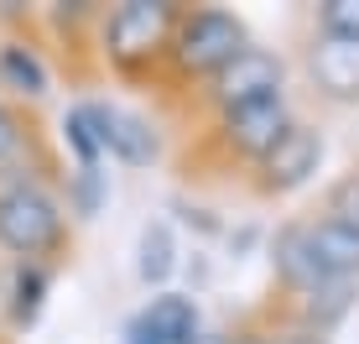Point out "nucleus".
<instances>
[{
  "mask_svg": "<svg viewBox=\"0 0 359 344\" xmlns=\"http://www.w3.org/2000/svg\"><path fill=\"white\" fill-rule=\"evenodd\" d=\"M214 100L224 105V115L261 100H281V58L266 47H245L229 68L214 73Z\"/></svg>",
  "mask_w": 359,
  "mask_h": 344,
  "instance_id": "nucleus-4",
  "label": "nucleus"
},
{
  "mask_svg": "<svg viewBox=\"0 0 359 344\" xmlns=\"http://www.w3.org/2000/svg\"><path fill=\"white\" fill-rule=\"evenodd\" d=\"M0 79L11 84L16 94H47V73H42V63H36V53L32 47H21V42H6L0 47Z\"/></svg>",
  "mask_w": 359,
  "mask_h": 344,
  "instance_id": "nucleus-12",
  "label": "nucleus"
},
{
  "mask_svg": "<svg viewBox=\"0 0 359 344\" xmlns=\"http://www.w3.org/2000/svg\"><path fill=\"white\" fill-rule=\"evenodd\" d=\"M172 37V6H151V0H130V6H120L115 16H109L104 27V47L115 63H141V58H151L156 47H167Z\"/></svg>",
  "mask_w": 359,
  "mask_h": 344,
  "instance_id": "nucleus-3",
  "label": "nucleus"
},
{
  "mask_svg": "<svg viewBox=\"0 0 359 344\" xmlns=\"http://www.w3.org/2000/svg\"><path fill=\"white\" fill-rule=\"evenodd\" d=\"M193 344H224V339H214V334H198Z\"/></svg>",
  "mask_w": 359,
  "mask_h": 344,
  "instance_id": "nucleus-18",
  "label": "nucleus"
},
{
  "mask_svg": "<svg viewBox=\"0 0 359 344\" xmlns=\"http://www.w3.org/2000/svg\"><path fill=\"white\" fill-rule=\"evenodd\" d=\"M323 162V136L313 126H292L271 152L261 157V188L266 193H287V188H302L307 178Z\"/></svg>",
  "mask_w": 359,
  "mask_h": 344,
  "instance_id": "nucleus-5",
  "label": "nucleus"
},
{
  "mask_svg": "<svg viewBox=\"0 0 359 344\" xmlns=\"http://www.w3.org/2000/svg\"><path fill=\"white\" fill-rule=\"evenodd\" d=\"M287 131H292V115H287L281 100H261V105H245V110H229L224 115V141L240 157H255V162H261Z\"/></svg>",
  "mask_w": 359,
  "mask_h": 344,
  "instance_id": "nucleus-7",
  "label": "nucleus"
},
{
  "mask_svg": "<svg viewBox=\"0 0 359 344\" xmlns=\"http://www.w3.org/2000/svg\"><path fill=\"white\" fill-rule=\"evenodd\" d=\"M167 272H172V235H167V225H151L141 240V277L162 282Z\"/></svg>",
  "mask_w": 359,
  "mask_h": 344,
  "instance_id": "nucleus-14",
  "label": "nucleus"
},
{
  "mask_svg": "<svg viewBox=\"0 0 359 344\" xmlns=\"http://www.w3.org/2000/svg\"><path fill=\"white\" fill-rule=\"evenodd\" d=\"M172 53L188 73H219L245 53V27L229 11H193L172 37Z\"/></svg>",
  "mask_w": 359,
  "mask_h": 344,
  "instance_id": "nucleus-2",
  "label": "nucleus"
},
{
  "mask_svg": "<svg viewBox=\"0 0 359 344\" xmlns=\"http://www.w3.org/2000/svg\"><path fill=\"white\" fill-rule=\"evenodd\" d=\"M240 344H271V339H240Z\"/></svg>",
  "mask_w": 359,
  "mask_h": 344,
  "instance_id": "nucleus-19",
  "label": "nucleus"
},
{
  "mask_svg": "<svg viewBox=\"0 0 359 344\" xmlns=\"http://www.w3.org/2000/svg\"><path fill=\"white\" fill-rule=\"evenodd\" d=\"M16 146H21V126H16V115H11V110H0V162H6Z\"/></svg>",
  "mask_w": 359,
  "mask_h": 344,
  "instance_id": "nucleus-17",
  "label": "nucleus"
},
{
  "mask_svg": "<svg viewBox=\"0 0 359 344\" xmlns=\"http://www.w3.org/2000/svg\"><path fill=\"white\" fill-rule=\"evenodd\" d=\"M104 152H120L126 162H151L156 141H151V131H146V120L120 115V110L104 105Z\"/></svg>",
  "mask_w": 359,
  "mask_h": 344,
  "instance_id": "nucleus-11",
  "label": "nucleus"
},
{
  "mask_svg": "<svg viewBox=\"0 0 359 344\" xmlns=\"http://www.w3.org/2000/svg\"><path fill=\"white\" fill-rule=\"evenodd\" d=\"M276 272L287 277L297 292H323L328 287V277L318 272L313 251H307V230H281V240H276Z\"/></svg>",
  "mask_w": 359,
  "mask_h": 344,
  "instance_id": "nucleus-10",
  "label": "nucleus"
},
{
  "mask_svg": "<svg viewBox=\"0 0 359 344\" xmlns=\"http://www.w3.org/2000/svg\"><path fill=\"white\" fill-rule=\"evenodd\" d=\"M57 240H63V214H57L53 193L27 178L6 183L0 188V245L36 266L47 251H57Z\"/></svg>",
  "mask_w": 359,
  "mask_h": 344,
  "instance_id": "nucleus-1",
  "label": "nucleus"
},
{
  "mask_svg": "<svg viewBox=\"0 0 359 344\" xmlns=\"http://www.w3.org/2000/svg\"><path fill=\"white\" fill-rule=\"evenodd\" d=\"M318 21H323V32H333V37H354V42H359V0H323Z\"/></svg>",
  "mask_w": 359,
  "mask_h": 344,
  "instance_id": "nucleus-15",
  "label": "nucleus"
},
{
  "mask_svg": "<svg viewBox=\"0 0 359 344\" xmlns=\"http://www.w3.org/2000/svg\"><path fill=\"white\" fill-rule=\"evenodd\" d=\"M307 251H313L318 272L328 282H344L359 272V225L354 219H318V225H307Z\"/></svg>",
  "mask_w": 359,
  "mask_h": 344,
  "instance_id": "nucleus-9",
  "label": "nucleus"
},
{
  "mask_svg": "<svg viewBox=\"0 0 359 344\" xmlns=\"http://www.w3.org/2000/svg\"><path fill=\"white\" fill-rule=\"evenodd\" d=\"M307 73H313V84L328 94V100H339V105L359 100V42L354 37L323 32L313 47H307Z\"/></svg>",
  "mask_w": 359,
  "mask_h": 344,
  "instance_id": "nucleus-6",
  "label": "nucleus"
},
{
  "mask_svg": "<svg viewBox=\"0 0 359 344\" xmlns=\"http://www.w3.org/2000/svg\"><path fill=\"white\" fill-rule=\"evenodd\" d=\"M42 292H47V272H42V266H32V261H21L16 287H11V318H16V324L36 318V308H42Z\"/></svg>",
  "mask_w": 359,
  "mask_h": 344,
  "instance_id": "nucleus-13",
  "label": "nucleus"
},
{
  "mask_svg": "<svg viewBox=\"0 0 359 344\" xmlns=\"http://www.w3.org/2000/svg\"><path fill=\"white\" fill-rule=\"evenodd\" d=\"M198 339V308L182 292L151 298L130 324V344H193Z\"/></svg>",
  "mask_w": 359,
  "mask_h": 344,
  "instance_id": "nucleus-8",
  "label": "nucleus"
},
{
  "mask_svg": "<svg viewBox=\"0 0 359 344\" xmlns=\"http://www.w3.org/2000/svg\"><path fill=\"white\" fill-rule=\"evenodd\" d=\"M333 219H354L359 225V178H349V183H339L333 188V209H328Z\"/></svg>",
  "mask_w": 359,
  "mask_h": 344,
  "instance_id": "nucleus-16",
  "label": "nucleus"
}]
</instances>
